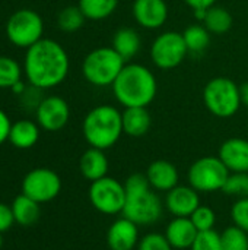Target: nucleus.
<instances>
[{"instance_id": "2", "label": "nucleus", "mask_w": 248, "mask_h": 250, "mask_svg": "<svg viewBox=\"0 0 248 250\" xmlns=\"http://www.w3.org/2000/svg\"><path fill=\"white\" fill-rule=\"evenodd\" d=\"M111 88L114 98L124 108L148 107L156 97L158 82L149 67L140 63H126Z\"/></svg>"}, {"instance_id": "28", "label": "nucleus", "mask_w": 248, "mask_h": 250, "mask_svg": "<svg viewBox=\"0 0 248 250\" xmlns=\"http://www.w3.org/2000/svg\"><path fill=\"white\" fill-rule=\"evenodd\" d=\"M22 69L19 63L9 57V56H0V88H12L15 83L20 81Z\"/></svg>"}, {"instance_id": "18", "label": "nucleus", "mask_w": 248, "mask_h": 250, "mask_svg": "<svg viewBox=\"0 0 248 250\" xmlns=\"http://www.w3.org/2000/svg\"><path fill=\"white\" fill-rule=\"evenodd\" d=\"M199 231L190 217H174L165 229V237L177 250L190 249Z\"/></svg>"}, {"instance_id": "3", "label": "nucleus", "mask_w": 248, "mask_h": 250, "mask_svg": "<svg viewBox=\"0 0 248 250\" xmlns=\"http://www.w3.org/2000/svg\"><path fill=\"white\" fill-rule=\"evenodd\" d=\"M126 205L123 217L137 226H151L161 220L164 205L159 196L151 188L146 174H130L124 182Z\"/></svg>"}, {"instance_id": "6", "label": "nucleus", "mask_w": 248, "mask_h": 250, "mask_svg": "<svg viewBox=\"0 0 248 250\" xmlns=\"http://www.w3.org/2000/svg\"><path fill=\"white\" fill-rule=\"evenodd\" d=\"M203 103L209 113L221 119H229L240 110V86L229 78L218 76L210 79L203 89Z\"/></svg>"}, {"instance_id": "7", "label": "nucleus", "mask_w": 248, "mask_h": 250, "mask_svg": "<svg viewBox=\"0 0 248 250\" xmlns=\"http://www.w3.org/2000/svg\"><path fill=\"white\" fill-rule=\"evenodd\" d=\"M229 176V170L219 157H202L196 160L187 173L189 185L199 193L222 190Z\"/></svg>"}, {"instance_id": "23", "label": "nucleus", "mask_w": 248, "mask_h": 250, "mask_svg": "<svg viewBox=\"0 0 248 250\" xmlns=\"http://www.w3.org/2000/svg\"><path fill=\"white\" fill-rule=\"evenodd\" d=\"M41 204L28 198L26 195H18L12 202V212L15 217V223L23 227H29L39 220L41 215Z\"/></svg>"}, {"instance_id": "37", "label": "nucleus", "mask_w": 248, "mask_h": 250, "mask_svg": "<svg viewBox=\"0 0 248 250\" xmlns=\"http://www.w3.org/2000/svg\"><path fill=\"white\" fill-rule=\"evenodd\" d=\"M189 7L194 10H206L212 6H215L216 0H183Z\"/></svg>"}, {"instance_id": "33", "label": "nucleus", "mask_w": 248, "mask_h": 250, "mask_svg": "<svg viewBox=\"0 0 248 250\" xmlns=\"http://www.w3.org/2000/svg\"><path fill=\"white\" fill-rule=\"evenodd\" d=\"M137 250H174V248L170 245L165 234L149 233L139 240Z\"/></svg>"}, {"instance_id": "35", "label": "nucleus", "mask_w": 248, "mask_h": 250, "mask_svg": "<svg viewBox=\"0 0 248 250\" xmlns=\"http://www.w3.org/2000/svg\"><path fill=\"white\" fill-rule=\"evenodd\" d=\"M15 223V217L12 212V207L0 202V233L7 231Z\"/></svg>"}, {"instance_id": "4", "label": "nucleus", "mask_w": 248, "mask_h": 250, "mask_svg": "<svg viewBox=\"0 0 248 250\" xmlns=\"http://www.w3.org/2000/svg\"><path fill=\"white\" fill-rule=\"evenodd\" d=\"M82 133L92 148L104 151L113 148L124 133L121 111L108 104L94 107L83 119Z\"/></svg>"}, {"instance_id": "14", "label": "nucleus", "mask_w": 248, "mask_h": 250, "mask_svg": "<svg viewBox=\"0 0 248 250\" xmlns=\"http://www.w3.org/2000/svg\"><path fill=\"white\" fill-rule=\"evenodd\" d=\"M139 226L126 217L115 220L107 231L110 250H133L139 245Z\"/></svg>"}, {"instance_id": "13", "label": "nucleus", "mask_w": 248, "mask_h": 250, "mask_svg": "<svg viewBox=\"0 0 248 250\" xmlns=\"http://www.w3.org/2000/svg\"><path fill=\"white\" fill-rule=\"evenodd\" d=\"M133 18L145 29H159L168 19V4L165 0H134Z\"/></svg>"}, {"instance_id": "26", "label": "nucleus", "mask_w": 248, "mask_h": 250, "mask_svg": "<svg viewBox=\"0 0 248 250\" xmlns=\"http://www.w3.org/2000/svg\"><path fill=\"white\" fill-rule=\"evenodd\" d=\"M183 38L186 41L189 53L199 54V53H203L209 47L212 34L209 32V29L205 25L194 23V25H190L184 29Z\"/></svg>"}, {"instance_id": "10", "label": "nucleus", "mask_w": 248, "mask_h": 250, "mask_svg": "<svg viewBox=\"0 0 248 250\" xmlns=\"http://www.w3.org/2000/svg\"><path fill=\"white\" fill-rule=\"evenodd\" d=\"M189 54V48L183 34L177 31H165L159 34L151 45V60L161 70L178 67Z\"/></svg>"}, {"instance_id": "17", "label": "nucleus", "mask_w": 248, "mask_h": 250, "mask_svg": "<svg viewBox=\"0 0 248 250\" xmlns=\"http://www.w3.org/2000/svg\"><path fill=\"white\" fill-rule=\"evenodd\" d=\"M145 174L151 188L156 192L167 193L175 186H178V170L172 163L167 160H156L151 163Z\"/></svg>"}, {"instance_id": "36", "label": "nucleus", "mask_w": 248, "mask_h": 250, "mask_svg": "<svg viewBox=\"0 0 248 250\" xmlns=\"http://www.w3.org/2000/svg\"><path fill=\"white\" fill-rule=\"evenodd\" d=\"M10 127H12V123H10L7 114L3 110H0V145L4 144L6 141H9Z\"/></svg>"}, {"instance_id": "27", "label": "nucleus", "mask_w": 248, "mask_h": 250, "mask_svg": "<svg viewBox=\"0 0 248 250\" xmlns=\"http://www.w3.org/2000/svg\"><path fill=\"white\" fill-rule=\"evenodd\" d=\"M85 15L79 9V6H67L60 10L57 16L58 28L64 32H76L85 23Z\"/></svg>"}, {"instance_id": "8", "label": "nucleus", "mask_w": 248, "mask_h": 250, "mask_svg": "<svg viewBox=\"0 0 248 250\" xmlns=\"http://www.w3.org/2000/svg\"><path fill=\"white\" fill-rule=\"evenodd\" d=\"M44 22L39 13L32 9L16 10L6 23V35L9 41L20 48H29L42 40Z\"/></svg>"}, {"instance_id": "24", "label": "nucleus", "mask_w": 248, "mask_h": 250, "mask_svg": "<svg viewBox=\"0 0 248 250\" xmlns=\"http://www.w3.org/2000/svg\"><path fill=\"white\" fill-rule=\"evenodd\" d=\"M234 23L232 15L229 10L221 6H212L206 10V16L203 19V25L209 29L210 34H225L231 29Z\"/></svg>"}, {"instance_id": "15", "label": "nucleus", "mask_w": 248, "mask_h": 250, "mask_svg": "<svg viewBox=\"0 0 248 250\" xmlns=\"http://www.w3.org/2000/svg\"><path fill=\"white\" fill-rule=\"evenodd\" d=\"M200 205V196L190 185H178L167 192L165 207L174 217H190Z\"/></svg>"}, {"instance_id": "29", "label": "nucleus", "mask_w": 248, "mask_h": 250, "mask_svg": "<svg viewBox=\"0 0 248 250\" xmlns=\"http://www.w3.org/2000/svg\"><path fill=\"white\" fill-rule=\"evenodd\" d=\"M222 250H248V233L237 226H229L221 233Z\"/></svg>"}, {"instance_id": "38", "label": "nucleus", "mask_w": 248, "mask_h": 250, "mask_svg": "<svg viewBox=\"0 0 248 250\" xmlns=\"http://www.w3.org/2000/svg\"><path fill=\"white\" fill-rule=\"evenodd\" d=\"M240 97H241V104L248 107V82H244L240 86Z\"/></svg>"}, {"instance_id": "22", "label": "nucleus", "mask_w": 248, "mask_h": 250, "mask_svg": "<svg viewBox=\"0 0 248 250\" xmlns=\"http://www.w3.org/2000/svg\"><path fill=\"white\" fill-rule=\"evenodd\" d=\"M39 139V126L31 120H19L12 125L9 142L18 149H29Z\"/></svg>"}, {"instance_id": "12", "label": "nucleus", "mask_w": 248, "mask_h": 250, "mask_svg": "<svg viewBox=\"0 0 248 250\" xmlns=\"http://www.w3.org/2000/svg\"><path fill=\"white\" fill-rule=\"evenodd\" d=\"M35 114L37 123L41 129L47 132H58L69 123L70 107L61 97L51 95L41 100Z\"/></svg>"}, {"instance_id": "9", "label": "nucleus", "mask_w": 248, "mask_h": 250, "mask_svg": "<svg viewBox=\"0 0 248 250\" xmlns=\"http://www.w3.org/2000/svg\"><path fill=\"white\" fill-rule=\"evenodd\" d=\"M91 205L101 214L117 215L123 212L126 205V189L124 183H120L114 177L105 176L95 180L89 186L88 192Z\"/></svg>"}, {"instance_id": "25", "label": "nucleus", "mask_w": 248, "mask_h": 250, "mask_svg": "<svg viewBox=\"0 0 248 250\" xmlns=\"http://www.w3.org/2000/svg\"><path fill=\"white\" fill-rule=\"evenodd\" d=\"M77 6L86 19L102 21L117 10L118 0H79Z\"/></svg>"}, {"instance_id": "20", "label": "nucleus", "mask_w": 248, "mask_h": 250, "mask_svg": "<svg viewBox=\"0 0 248 250\" xmlns=\"http://www.w3.org/2000/svg\"><path fill=\"white\" fill-rule=\"evenodd\" d=\"M123 132L132 138L145 136L152 126V116L148 107H130L121 111Z\"/></svg>"}, {"instance_id": "1", "label": "nucleus", "mask_w": 248, "mask_h": 250, "mask_svg": "<svg viewBox=\"0 0 248 250\" xmlns=\"http://www.w3.org/2000/svg\"><path fill=\"white\" fill-rule=\"evenodd\" d=\"M70 60L67 51L54 40L42 38L26 48L23 70L28 82L39 89L60 85L69 73Z\"/></svg>"}, {"instance_id": "39", "label": "nucleus", "mask_w": 248, "mask_h": 250, "mask_svg": "<svg viewBox=\"0 0 248 250\" xmlns=\"http://www.w3.org/2000/svg\"><path fill=\"white\" fill-rule=\"evenodd\" d=\"M10 89H12V91H13L15 94H18V95H19V94H23L26 88H25V85H23V83H22V82L19 81V82H18V83H15V85H13V86H12Z\"/></svg>"}, {"instance_id": "11", "label": "nucleus", "mask_w": 248, "mask_h": 250, "mask_svg": "<svg viewBox=\"0 0 248 250\" xmlns=\"http://www.w3.org/2000/svg\"><path fill=\"white\" fill-rule=\"evenodd\" d=\"M61 190L60 176L45 167L34 168L22 180V193L38 204H45L56 199Z\"/></svg>"}, {"instance_id": "5", "label": "nucleus", "mask_w": 248, "mask_h": 250, "mask_svg": "<svg viewBox=\"0 0 248 250\" xmlns=\"http://www.w3.org/2000/svg\"><path fill=\"white\" fill-rule=\"evenodd\" d=\"M124 66L126 60L113 47H98L83 59L82 73L91 85L105 88L113 86Z\"/></svg>"}, {"instance_id": "16", "label": "nucleus", "mask_w": 248, "mask_h": 250, "mask_svg": "<svg viewBox=\"0 0 248 250\" xmlns=\"http://www.w3.org/2000/svg\"><path fill=\"white\" fill-rule=\"evenodd\" d=\"M218 157L229 173H248V141L244 138L227 139L218 152Z\"/></svg>"}, {"instance_id": "31", "label": "nucleus", "mask_w": 248, "mask_h": 250, "mask_svg": "<svg viewBox=\"0 0 248 250\" xmlns=\"http://www.w3.org/2000/svg\"><path fill=\"white\" fill-rule=\"evenodd\" d=\"M191 223L194 224V227L197 229V231H208V230H213L215 224H216V214L210 207L206 205H199L197 209L190 215Z\"/></svg>"}, {"instance_id": "19", "label": "nucleus", "mask_w": 248, "mask_h": 250, "mask_svg": "<svg viewBox=\"0 0 248 250\" xmlns=\"http://www.w3.org/2000/svg\"><path fill=\"white\" fill-rule=\"evenodd\" d=\"M108 168H110V163L104 149L89 146L79 160V170L82 176L91 183L105 177Z\"/></svg>"}, {"instance_id": "21", "label": "nucleus", "mask_w": 248, "mask_h": 250, "mask_svg": "<svg viewBox=\"0 0 248 250\" xmlns=\"http://www.w3.org/2000/svg\"><path fill=\"white\" fill-rule=\"evenodd\" d=\"M111 47L127 62L140 51L142 40H140L139 32L134 28L124 26L114 32Z\"/></svg>"}, {"instance_id": "34", "label": "nucleus", "mask_w": 248, "mask_h": 250, "mask_svg": "<svg viewBox=\"0 0 248 250\" xmlns=\"http://www.w3.org/2000/svg\"><path fill=\"white\" fill-rule=\"evenodd\" d=\"M231 220L234 226L248 233V198L238 199L231 208Z\"/></svg>"}, {"instance_id": "32", "label": "nucleus", "mask_w": 248, "mask_h": 250, "mask_svg": "<svg viewBox=\"0 0 248 250\" xmlns=\"http://www.w3.org/2000/svg\"><path fill=\"white\" fill-rule=\"evenodd\" d=\"M190 250H222L221 234L216 230L200 231Z\"/></svg>"}, {"instance_id": "30", "label": "nucleus", "mask_w": 248, "mask_h": 250, "mask_svg": "<svg viewBox=\"0 0 248 250\" xmlns=\"http://www.w3.org/2000/svg\"><path fill=\"white\" fill-rule=\"evenodd\" d=\"M222 192L234 198H248V173H229Z\"/></svg>"}, {"instance_id": "40", "label": "nucleus", "mask_w": 248, "mask_h": 250, "mask_svg": "<svg viewBox=\"0 0 248 250\" xmlns=\"http://www.w3.org/2000/svg\"><path fill=\"white\" fill-rule=\"evenodd\" d=\"M3 233H0V249H1V246H3V236H1Z\"/></svg>"}]
</instances>
